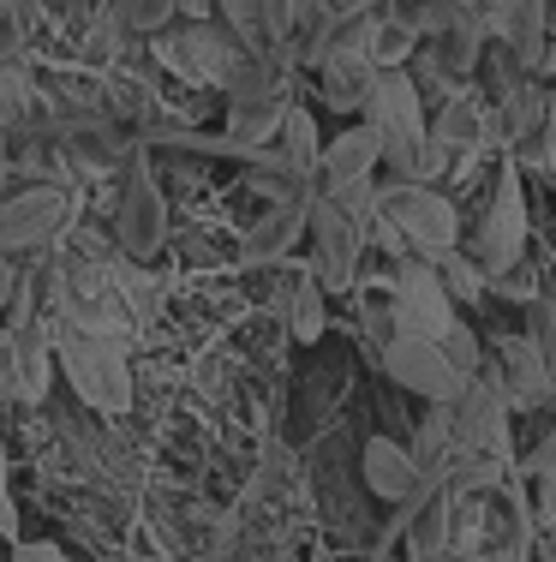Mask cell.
Returning a JSON list of instances; mask_svg holds the SVG:
<instances>
[{"mask_svg":"<svg viewBox=\"0 0 556 562\" xmlns=\"http://www.w3.org/2000/svg\"><path fill=\"white\" fill-rule=\"evenodd\" d=\"M294 60L299 55H246L228 78V138L258 162L263 144H275L287 109H294Z\"/></svg>","mask_w":556,"mask_h":562,"instance_id":"obj_1","label":"cell"},{"mask_svg":"<svg viewBox=\"0 0 556 562\" xmlns=\"http://www.w3.org/2000/svg\"><path fill=\"white\" fill-rule=\"evenodd\" d=\"M377 222L425 263H443L449 251H461V210L436 186H377Z\"/></svg>","mask_w":556,"mask_h":562,"instance_id":"obj_2","label":"cell"},{"mask_svg":"<svg viewBox=\"0 0 556 562\" xmlns=\"http://www.w3.org/2000/svg\"><path fill=\"white\" fill-rule=\"evenodd\" d=\"M55 359H60L66 378H72L78 401H90L97 413L132 407V371H126L114 336H97L84 324H55Z\"/></svg>","mask_w":556,"mask_h":562,"instance_id":"obj_3","label":"cell"},{"mask_svg":"<svg viewBox=\"0 0 556 562\" xmlns=\"http://www.w3.org/2000/svg\"><path fill=\"white\" fill-rule=\"evenodd\" d=\"M156 60H162L168 72L192 78V85L228 90V78L240 72L246 48H240V36H234L228 24H216V19H185V24L156 31Z\"/></svg>","mask_w":556,"mask_h":562,"instance_id":"obj_4","label":"cell"},{"mask_svg":"<svg viewBox=\"0 0 556 562\" xmlns=\"http://www.w3.org/2000/svg\"><path fill=\"white\" fill-rule=\"evenodd\" d=\"M389 329L395 336H436V341L455 329V300H449L436 263L401 258V270L389 276Z\"/></svg>","mask_w":556,"mask_h":562,"instance_id":"obj_5","label":"cell"},{"mask_svg":"<svg viewBox=\"0 0 556 562\" xmlns=\"http://www.w3.org/2000/svg\"><path fill=\"white\" fill-rule=\"evenodd\" d=\"M360 120H371V126L383 132V162H389V156H401L407 144L431 138L425 90H419V78L407 72V66H395V72H377V78H371Z\"/></svg>","mask_w":556,"mask_h":562,"instance_id":"obj_6","label":"cell"},{"mask_svg":"<svg viewBox=\"0 0 556 562\" xmlns=\"http://www.w3.org/2000/svg\"><path fill=\"white\" fill-rule=\"evenodd\" d=\"M521 251H526V192H521V168H502L491 204H485V222L473 234V263L491 281H502L521 263Z\"/></svg>","mask_w":556,"mask_h":562,"instance_id":"obj_7","label":"cell"},{"mask_svg":"<svg viewBox=\"0 0 556 562\" xmlns=\"http://www.w3.org/2000/svg\"><path fill=\"white\" fill-rule=\"evenodd\" d=\"M360 258H365V227L336 198L317 192V204H311V276H317V288L324 293L360 288Z\"/></svg>","mask_w":556,"mask_h":562,"instance_id":"obj_8","label":"cell"},{"mask_svg":"<svg viewBox=\"0 0 556 562\" xmlns=\"http://www.w3.org/2000/svg\"><path fill=\"white\" fill-rule=\"evenodd\" d=\"M383 371H389L407 395L425 401V407L455 401L473 383V378H461V371H455V359L443 353V341H436V336H389V341H383Z\"/></svg>","mask_w":556,"mask_h":562,"instance_id":"obj_9","label":"cell"},{"mask_svg":"<svg viewBox=\"0 0 556 562\" xmlns=\"http://www.w3.org/2000/svg\"><path fill=\"white\" fill-rule=\"evenodd\" d=\"M48 359H55V324L43 312H31V305H19L7 341H0V378H7V390L36 407L48 395Z\"/></svg>","mask_w":556,"mask_h":562,"instance_id":"obj_10","label":"cell"},{"mask_svg":"<svg viewBox=\"0 0 556 562\" xmlns=\"http://www.w3.org/2000/svg\"><path fill=\"white\" fill-rule=\"evenodd\" d=\"M114 234L132 258H150L156 246L168 239V204H162V186L144 156H132L121 168V204H114Z\"/></svg>","mask_w":556,"mask_h":562,"instance_id":"obj_11","label":"cell"},{"mask_svg":"<svg viewBox=\"0 0 556 562\" xmlns=\"http://www.w3.org/2000/svg\"><path fill=\"white\" fill-rule=\"evenodd\" d=\"M66 222V192L60 186H24V192L0 198V251H48Z\"/></svg>","mask_w":556,"mask_h":562,"instance_id":"obj_12","label":"cell"},{"mask_svg":"<svg viewBox=\"0 0 556 562\" xmlns=\"http://www.w3.org/2000/svg\"><path fill=\"white\" fill-rule=\"evenodd\" d=\"M449 419H455V449L461 454H509V395H502L485 371L449 401Z\"/></svg>","mask_w":556,"mask_h":562,"instance_id":"obj_13","label":"cell"},{"mask_svg":"<svg viewBox=\"0 0 556 562\" xmlns=\"http://www.w3.org/2000/svg\"><path fill=\"white\" fill-rule=\"evenodd\" d=\"M311 204H317V186L287 192V198H270V210L246 227V246H240L246 270H270V263H282L287 251L311 234Z\"/></svg>","mask_w":556,"mask_h":562,"instance_id":"obj_14","label":"cell"},{"mask_svg":"<svg viewBox=\"0 0 556 562\" xmlns=\"http://www.w3.org/2000/svg\"><path fill=\"white\" fill-rule=\"evenodd\" d=\"M216 12H222V24L240 36L246 55H299L287 0H216Z\"/></svg>","mask_w":556,"mask_h":562,"instance_id":"obj_15","label":"cell"},{"mask_svg":"<svg viewBox=\"0 0 556 562\" xmlns=\"http://www.w3.org/2000/svg\"><path fill=\"white\" fill-rule=\"evenodd\" d=\"M485 24L526 72H538L551 43V0H485Z\"/></svg>","mask_w":556,"mask_h":562,"instance_id":"obj_16","label":"cell"},{"mask_svg":"<svg viewBox=\"0 0 556 562\" xmlns=\"http://www.w3.org/2000/svg\"><path fill=\"white\" fill-rule=\"evenodd\" d=\"M383 168V132L360 120V126L336 132V138L324 144V156H317V186L324 192H336V186H360L371 173Z\"/></svg>","mask_w":556,"mask_h":562,"instance_id":"obj_17","label":"cell"},{"mask_svg":"<svg viewBox=\"0 0 556 562\" xmlns=\"http://www.w3.org/2000/svg\"><path fill=\"white\" fill-rule=\"evenodd\" d=\"M497 390L509 395V407H538L551 390H556V378H551V366H545V353H538V341L526 336H502L497 341Z\"/></svg>","mask_w":556,"mask_h":562,"instance_id":"obj_18","label":"cell"},{"mask_svg":"<svg viewBox=\"0 0 556 562\" xmlns=\"http://www.w3.org/2000/svg\"><path fill=\"white\" fill-rule=\"evenodd\" d=\"M360 473H365V491L383 503H413L419 485H425V467H419V454L407 443H395V437H371L365 454H360Z\"/></svg>","mask_w":556,"mask_h":562,"instance_id":"obj_19","label":"cell"},{"mask_svg":"<svg viewBox=\"0 0 556 562\" xmlns=\"http://www.w3.org/2000/svg\"><path fill=\"white\" fill-rule=\"evenodd\" d=\"M275 312L287 317V329H294L299 341H317L324 336V288H317V276H287V288L275 293Z\"/></svg>","mask_w":556,"mask_h":562,"instance_id":"obj_20","label":"cell"},{"mask_svg":"<svg viewBox=\"0 0 556 562\" xmlns=\"http://www.w3.org/2000/svg\"><path fill=\"white\" fill-rule=\"evenodd\" d=\"M431 132L449 144V150H473V144H485V132H491V120H485L479 102H467V90H455V97L443 102V114L431 120Z\"/></svg>","mask_w":556,"mask_h":562,"instance_id":"obj_21","label":"cell"},{"mask_svg":"<svg viewBox=\"0 0 556 562\" xmlns=\"http://www.w3.org/2000/svg\"><path fill=\"white\" fill-rule=\"evenodd\" d=\"M436 270H443V288H449V300H455V305H479L485 293H491V276H485L473 258H461V251H449Z\"/></svg>","mask_w":556,"mask_h":562,"instance_id":"obj_22","label":"cell"},{"mask_svg":"<svg viewBox=\"0 0 556 562\" xmlns=\"http://www.w3.org/2000/svg\"><path fill=\"white\" fill-rule=\"evenodd\" d=\"M443 353L455 359L461 378H479V371H485V341H479V329H473L467 317H455V329L443 336Z\"/></svg>","mask_w":556,"mask_h":562,"instance_id":"obj_23","label":"cell"},{"mask_svg":"<svg viewBox=\"0 0 556 562\" xmlns=\"http://www.w3.org/2000/svg\"><path fill=\"white\" fill-rule=\"evenodd\" d=\"M180 12V0H121V24L126 31H168V19Z\"/></svg>","mask_w":556,"mask_h":562,"instance_id":"obj_24","label":"cell"},{"mask_svg":"<svg viewBox=\"0 0 556 562\" xmlns=\"http://www.w3.org/2000/svg\"><path fill=\"white\" fill-rule=\"evenodd\" d=\"M533 479H538V520L556 527V437L533 454Z\"/></svg>","mask_w":556,"mask_h":562,"instance_id":"obj_25","label":"cell"},{"mask_svg":"<svg viewBox=\"0 0 556 562\" xmlns=\"http://www.w3.org/2000/svg\"><path fill=\"white\" fill-rule=\"evenodd\" d=\"M526 336L538 341V353H545V366H551V378H556V293L533 305V329H526Z\"/></svg>","mask_w":556,"mask_h":562,"instance_id":"obj_26","label":"cell"},{"mask_svg":"<svg viewBox=\"0 0 556 562\" xmlns=\"http://www.w3.org/2000/svg\"><path fill=\"white\" fill-rule=\"evenodd\" d=\"M12 293H19V270H12V258L0 251V305H12Z\"/></svg>","mask_w":556,"mask_h":562,"instance_id":"obj_27","label":"cell"},{"mask_svg":"<svg viewBox=\"0 0 556 562\" xmlns=\"http://www.w3.org/2000/svg\"><path fill=\"white\" fill-rule=\"evenodd\" d=\"M287 12H294V31H306L317 12H324V0H287Z\"/></svg>","mask_w":556,"mask_h":562,"instance_id":"obj_28","label":"cell"},{"mask_svg":"<svg viewBox=\"0 0 556 562\" xmlns=\"http://www.w3.org/2000/svg\"><path fill=\"white\" fill-rule=\"evenodd\" d=\"M538 72L556 78V0H551V43H545V60H538Z\"/></svg>","mask_w":556,"mask_h":562,"instance_id":"obj_29","label":"cell"},{"mask_svg":"<svg viewBox=\"0 0 556 562\" xmlns=\"http://www.w3.org/2000/svg\"><path fill=\"white\" fill-rule=\"evenodd\" d=\"M24 562H60L55 551H43V544H31V551H24Z\"/></svg>","mask_w":556,"mask_h":562,"instance_id":"obj_30","label":"cell"},{"mask_svg":"<svg viewBox=\"0 0 556 562\" xmlns=\"http://www.w3.org/2000/svg\"><path fill=\"white\" fill-rule=\"evenodd\" d=\"M551 132H556V97H551Z\"/></svg>","mask_w":556,"mask_h":562,"instance_id":"obj_31","label":"cell"},{"mask_svg":"<svg viewBox=\"0 0 556 562\" xmlns=\"http://www.w3.org/2000/svg\"><path fill=\"white\" fill-rule=\"evenodd\" d=\"M0 390H7V378H0Z\"/></svg>","mask_w":556,"mask_h":562,"instance_id":"obj_32","label":"cell"}]
</instances>
